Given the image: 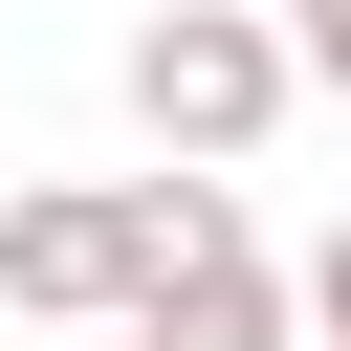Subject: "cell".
Returning <instances> with one entry per match:
<instances>
[{"instance_id":"obj_1","label":"cell","mask_w":351,"mask_h":351,"mask_svg":"<svg viewBox=\"0 0 351 351\" xmlns=\"http://www.w3.org/2000/svg\"><path fill=\"white\" fill-rule=\"evenodd\" d=\"M110 88H132V132H154L176 176H241V154L285 132V88H307V44H285L263 0H154Z\"/></svg>"},{"instance_id":"obj_2","label":"cell","mask_w":351,"mask_h":351,"mask_svg":"<svg viewBox=\"0 0 351 351\" xmlns=\"http://www.w3.org/2000/svg\"><path fill=\"white\" fill-rule=\"evenodd\" d=\"M154 197V285H132V351H307V285L241 241V176H132Z\"/></svg>"},{"instance_id":"obj_3","label":"cell","mask_w":351,"mask_h":351,"mask_svg":"<svg viewBox=\"0 0 351 351\" xmlns=\"http://www.w3.org/2000/svg\"><path fill=\"white\" fill-rule=\"evenodd\" d=\"M132 285H154V197H132V176L0 197V307H22V329H132Z\"/></svg>"},{"instance_id":"obj_4","label":"cell","mask_w":351,"mask_h":351,"mask_svg":"<svg viewBox=\"0 0 351 351\" xmlns=\"http://www.w3.org/2000/svg\"><path fill=\"white\" fill-rule=\"evenodd\" d=\"M285 285H307V329H329V351H351V219H329V241H307V263H285Z\"/></svg>"},{"instance_id":"obj_5","label":"cell","mask_w":351,"mask_h":351,"mask_svg":"<svg viewBox=\"0 0 351 351\" xmlns=\"http://www.w3.org/2000/svg\"><path fill=\"white\" fill-rule=\"evenodd\" d=\"M285 44H307V88L351 110V0H285Z\"/></svg>"}]
</instances>
